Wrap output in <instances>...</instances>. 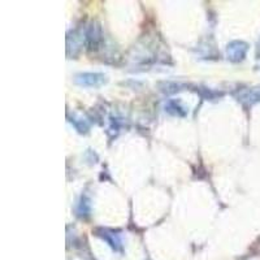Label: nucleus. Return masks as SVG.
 Here are the masks:
<instances>
[{"label":"nucleus","mask_w":260,"mask_h":260,"mask_svg":"<svg viewBox=\"0 0 260 260\" xmlns=\"http://www.w3.org/2000/svg\"><path fill=\"white\" fill-rule=\"evenodd\" d=\"M71 122L73 124V126H75L78 132H80V133H87V132H89V124H87L84 118L73 117L71 120Z\"/></svg>","instance_id":"obj_8"},{"label":"nucleus","mask_w":260,"mask_h":260,"mask_svg":"<svg viewBox=\"0 0 260 260\" xmlns=\"http://www.w3.org/2000/svg\"><path fill=\"white\" fill-rule=\"evenodd\" d=\"M248 50V44L242 42V40H233L228 44L226 48V55L228 59L233 62H238L246 57V53Z\"/></svg>","instance_id":"obj_3"},{"label":"nucleus","mask_w":260,"mask_h":260,"mask_svg":"<svg viewBox=\"0 0 260 260\" xmlns=\"http://www.w3.org/2000/svg\"><path fill=\"white\" fill-rule=\"evenodd\" d=\"M165 112H168L169 115L178 116V117H183L186 116V109L181 105L180 102L177 100H168L167 104H165Z\"/></svg>","instance_id":"obj_6"},{"label":"nucleus","mask_w":260,"mask_h":260,"mask_svg":"<svg viewBox=\"0 0 260 260\" xmlns=\"http://www.w3.org/2000/svg\"><path fill=\"white\" fill-rule=\"evenodd\" d=\"M102 28L98 22H91L85 31V40L90 50H96L102 42Z\"/></svg>","instance_id":"obj_4"},{"label":"nucleus","mask_w":260,"mask_h":260,"mask_svg":"<svg viewBox=\"0 0 260 260\" xmlns=\"http://www.w3.org/2000/svg\"><path fill=\"white\" fill-rule=\"evenodd\" d=\"M90 211H91V205H90V201L86 198V197H82L77 206V215L81 217L84 216H89L90 215Z\"/></svg>","instance_id":"obj_7"},{"label":"nucleus","mask_w":260,"mask_h":260,"mask_svg":"<svg viewBox=\"0 0 260 260\" xmlns=\"http://www.w3.org/2000/svg\"><path fill=\"white\" fill-rule=\"evenodd\" d=\"M238 100L246 105H252L255 103L260 102V86L251 87V89H246L242 90L238 94Z\"/></svg>","instance_id":"obj_5"},{"label":"nucleus","mask_w":260,"mask_h":260,"mask_svg":"<svg viewBox=\"0 0 260 260\" xmlns=\"http://www.w3.org/2000/svg\"><path fill=\"white\" fill-rule=\"evenodd\" d=\"M107 82V78L103 73H94V72H86L80 73L75 77V84L82 87H100Z\"/></svg>","instance_id":"obj_2"},{"label":"nucleus","mask_w":260,"mask_h":260,"mask_svg":"<svg viewBox=\"0 0 260 260\" xmlns=\"http://www.w3.org/2000/svg\"><path fill=\"white\" fill-rule=\"evenodd\" d=\"M95 234L100 237L103 241L107 242L112 250L116 251V252H122L124 242H122V238H121V235L117 232L112 229H107V228H96Z\"/></svg>","instance_id":"obj_1"}]
</instances>
